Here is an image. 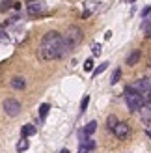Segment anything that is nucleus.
Returning <instances> with one entry per match:
<instances>
[{
	"label": "nucleus",
	"mask_w": 151,
	"mask_h": 153,
	"mask_svg": "<svg viewBox=\"0 0 151 153\" xmlns=\"http://www.w3.org/2000/svg\"><path fill=\"white\" fill-rule=\"evenodd\" d=\"M49 108H50V106H49L47 103H43V105L39 106V116H41V118H45V116L49 114Z\"/></svg>",
	"instance_id": "dca6fc26"
},
{
	"label": "nucleus",
	"mask_w": 151,
	"mask_h": 153,
	"mask_svg": "<svg viewBox=\"0 0 151 153\" xmlns=\"http://www.w3.org/2000/svg\"><path fill=\"white\" fill-rule=\"evenodd\" d=\"M149 11H151V6H146L144 10H142V17H146V15H149Z\"/></svg>",
	"instance_id": "5701e85b"
},
{
	"label": "nucleus",
	"mask_w": 151,
	"mask_h": 153,
	"mask_svg": "<svg viewBox=\"0 0 151 153\" xmlns=\"http://www.w3.org/2000/svg\"><path fill=\"white\" fill-rule=\"evenodd\" d=\"M129 131H131V129H129V125H127V123H123V121H119V123H118V127L114 129V134L118 136V138H127V134H129Z\"/></svg>",
	"instance_id": "423d86ee"
},
{
	"label": "nucleus",
	"mask_w": 151,
	"mask_h": 153,
	"mask_svg": "<svg viewBox=\"0 0 151 153\" xmlns=\"http://www.w3.org/2000/svg\"><path fill=\"white\" fill-rule=\"evenodd\" d=\"M140 51H132L129 56H127V65H136L138 64V60H140Z\"/></svg>",
	"instance_id": "1a4fd4ad"
},
{
	"label": "nucleus",
	"mask_w": 151,
	"mask_h": 153,
	"mask_svg": "<svg viewBox=\"0 0 151 153\" xmlns=\"http://www.w3.org/2000/svg\"><path fill=\"white\" fill-rule=\"evenodd\" d=\"M88 103H90V97H88V95H84V99H82V103H80V110H82V112L88 108Z\"/></svg>",
	"instance_id": "412c9836"
},
{
	"label": "nucleus",
	"mask_w": 151,
	"mask_h": 153,
	"mask_svg": "<svg viewBox=\"0 0 151 153\" xmlns=\"http://www.w3.org/2000/svg\"><path fill=\"white\" fill-rule=\"evenodd\" d=\"M125 101H127V106H129V110L136 112V110H142V106H144V95L136 94V91H132L129 86L125 88Z\"/></svg>",
	"instance_id": "7ed1b4c3"
},
{
	"label": "nucleus",
	"mask_w": 151,
	"mask_h": 153,
	"mask_svg": "<svg viewBox=\"0 0 151 153\" xmlns=\"http://www.w3.org/2000/svg\"><path fill=\"white\" fill-rule=\"evenodd\" d=\"M60 153H69V149H67V148H64V149L60 151Z\"/></svg>",
	"instance_id": "bb28decb"
},
{
	"label": "nucleus",
	"mask_w": 151,
	"mask_h": 153,
	"mask_svg": "<svg viewBox=\"0 0 151 153\" xmlns=\"http://www.w3.org/2000/svg\"><path fill=\"white\" fill-rule=\"evenodd\" d=\"M146 99H147V101H149V103H151V91H149V94H147V95H146Z\"/></svg>",
	"instance_id": "a878e982"
},
{
	"label": "nucleus",
	"mask_w": 151,
	"mask_h": 153,
	"mask_svg": "<svg viewBox=\"0 0 151 153\" xmlns=\"http://www.w3.org/2000/svg\"><path fill=\"white\" fill-rule=\"evenodd\" d=\"M24 149H28V140L22 138V140L17 144V151H24Z\"/></svg>",
	"instance_id": "6ab92c4d"
},
{
	"label": "nucleus",
	"mask_w": 151,
	"mask_h": 153,
	"mask_svg": "<svg viewBox=\"0 0 151 153\" xmlns=\"http://www.w3.org/2000/svg\"><path fill=\"white\" fill-rule=\"evenodd\" d=\"M118 123H119V121H118L116 116H108V118H107V127L110 129V131H114V129L118 127Z\"/></svg>",
	"instance_id": "f8f14e48"
},
{
	"label": "nucleus",
	"mask_w": 151,
	"mask_h": 153,
	"mask_svg": "<svg viewBox=\"0 0 151 153\" xmlns=\"http://www.w3.org/2000/svg\"><path fill=\"white\" fill-rule=\"evenodd\" d=\"M62 37H64V54H65L67 51H71L82 41V30L78 26H69Z\"/></svg>",
	"instance_id": "f03ea898"
},
{
	"label": "nucleus",
	"mask_w": 151,
	"mask_h": 153,
	"mask_svg": "<svg viewBox=\"0 0 151 153\" xmlns=\"http://www.w3.org/2000/svg\"><path fill=\"white\" fill-rule=\"evenodd\" d=\"M108 65H110L108 62H103V64H101L99 67H97V69H93V76H97V75H101V73H103L104 69H107V67H108Z\"/></svg>",
	"instance_id": "2eb2a0df"
},
{
	"label": "nucleus",
	"mask_w": 151,
	"mask_h": 153,
	"mask_svg": "<svg viewBox=\"0 0 151 153\" xmlns=\"http://www.w3.org/2000/svg\"><path fill=\"white\" fill-rule=\"evenodd\" d=\"M131 2H134V0H131Z\"/></svg>",
	"instance_id": "c85d7f7f"
},
{
	"label": "nucleus",
	"mask_w": 151,
	"mask_h": 153,
	"mask_svg": "<svg viewBox=\"0 0 151 153\" xmlns=\"http://www.w3.org/2000/svg\"><path fill=\"white\" fill-rule=\"evenodd\" d=\"M147 134H149V136H151V131H147Z\"/></svg>",
	"instance_id": "cd10ccee"
},
{
	"label": "nucleus",
	"mask_w": 151,
	"mask_h": 153,
	"mask_svg": "<svg viewBox=\"0 0 151 153\" xmlns=\"http://www.w3.org/2000/svg\"><path fill=\"white\" fill-rule=\"evenodd\" d=\"M4 112L7 114V116H11V118H15V116H19V112H21V103L19 101H15V99H4Z\"/></svg>",
	"instance_id": "20e7f679"
},
{
	"label": "nucleus",
	"mask_w": 151,
	"mask_h": 153,
	"mask_svg": "<svg viewBox=\"0 0 151 153\" xmlns=\"http://www.w3.org/2000/svg\"><path fill=\"white\" fill-rule=\"evenodd\" d=\"M39 56L43 60H52V58H62L64 54V37L58 32L50 30L43 36L41 45H39Z\"/></svg>",
	"instance_id": "f257e3e1"
},
{
	"label": "nucleus",
	"mask_w": 151,
	"mask_h": 153,
	"mask_svg": "<svg viewBox=\"0 0 151 153\" xmlns=\"http://www.w3.org/2000/svg\"><path fill=\"white\" fill-rule=\"evenodd\" d=\"M95 129H97V121H90V123L84 127V136L93 134V133H95Z\"/></svg>",
	"instance_id": "9b49d317"
},
{
	"label": "nucleus",
	"mask_w": 151,
	"mask_h": 153,
	"mask_svg": "<svg viewBox=\"0 0 151 153\" xmlns=\"http://www.w3.org/2000/svg\"><path fill=\"white\" fill-rule=\"evenodd\" d=\"M84 69L86 71H92L93 69V62H92V60H86V62H84Z\"/></svg>",
	"instance_id": "4be33fe9"
},
{
	"label": "nucleus",
	"mask_w": 151,
	"mask_h": 153,
	"mask_svg": "<svg viewBox=\"0 0 151 153\" xmlns=\"http://www.w3.org/2000/svg\"><path fill=\"white\" fill-rule=\"evenodd\" d=\"M110 37H112V32H110V30H108V32L104 34V39H110Z\"/></svg>",
	"instance_id": "b1692460"
},
{
	"label": "nucleus",
	"mask_w": 151,
	"mask_h": 153,
	"mask_svg": "<svg viewBox=\"0 0 151 153\" xmlns=\"http://www.w3.org/2000/svg\"><path fill=\"white\" fill-rule=\"evenodd\" d=\"M119 76H121V71H119V69H116L114 73H112V79H110V84H116V82L119 80Z\"/></svg>",
	"instance_id": "a211bd4d"
},
{
	"label": "nucleus",
	"mask_w": 151,
	"mask_h": 153,
	"mask_svg": "<svg viewBox=\"0 0 151 153\" xmlns=\"http://www.w3.org/2000/svg\"><path fill=\"white\" fill-rule=\"evenodd\" d=\"M140 114H142V120L144 121H151V106H142Z\"/></svg>",
	"instance_id": "ddd939ff"
},
{
	"label": "nucleus",
	"mask_w": 151,
	"mask_h": 153,
	"mask_svg": "<svg viewBox=\"0 0 151 153\" xmlns=\"http://www.w3.org/2000/svg\"><path fill=\"white\" fill-rule=\"evenodd\" d=\"M78 153H88V149H86V148H82V146H80V148H78Z\"/></svg>",
	"instance_id": "393cba45"
},
{
	"label": "nucleus",
	"mask_w": 151,
	"mask_h": 153,
	"mask_svg": "<svg viewBox=\"0 0 151 153\" xmlns=\"http://www.w3.org/2000/svg\"><path fill=\"white\" fill-rule=\"evenodd\" d=\"M142 30L146 32L147 37H151V19H146L144 22H142Z\"/></svg>",
	"instance_id": "4468645a"
},
{
	"label": "nucleus",
	"mask_w": 151,
	"mask_h": 153,
	"mask_svg": "<svg viewBox=\"0 0 151 153\" xmlns=\"http://www.w3.org/2000/svg\"><path fill=\"white\" fill-rule=\"evenodd\" d=\"M129 88L132 91H136V94H140V95H147L149 91H151V84H149L147 79H138L136 82H132Z\"/></svg>",
	"instance_id": "39448f33"
},
{
	"label": "nucleus",
	"mask_w": 151,
	"mask_h": 153,
	"mask_svg": "<svg viewBox=\"0 0 151 153\" xmlns=\"http://www.w3.org/2000/svg\"><path fill=\"white\" fill-rule=\"evenodd\" d=\"M10 84H11V88H15V90H24L26 80L22 79V76H13V79L10 80Z\"/></svg>",
	"instance_id": "6e6552de"
},
{
	"label": "nucleus",
	"mask_w": 151,
	"mask_h": 153,
	"mask_svg": "<svg viewBox=\"0 0 151 153\" xmlns=\"http://www.w3.org/2000/svg\"><path fill=\"white\" fill-rule=\"evenodd\" d=\"M41 11H43V4H41V2H30V4H28V13L32 15V17L39 15Z\"/></svg>",
	"instance_id": "0eeeda50"
},
{
	"label": "nucleus",
	"mask_w": 151,
	"mask_h": 153,
	"mask_svg": "<svg viewBox=\"0 0 151 153\" xmlns=\"http://www.w3.org/2000/svg\"><path fill=\"white\" fill-rule=\"evenodd\" d=\"M92 52H93L95 56H99V54H101V45H99V43H93V45H92Z\"/></svg>",
	"instance_id": "aec40b11"
},
{
	"label": "nucleus",
	"mask_w": 151,
	"mask_h": 153,
	"mask_svg": "<svg viewBox=\"0 0 151 153\" xmlns=\"http://www.w3.org/2000/svg\"><path fill=\"white\" fill-rule=\"evenodd\" d=\"M21 134L22 136H32V134H36V125H22Z\"/></svg>",
	"instance_id": "9d476101"
},
{
	"label": "nucleus",
	"mask_w": 151,
	"mask_h": 153,
	"mask_svg": "<svg viewBox=\"0 0 151 153\" xmlns=\"http://www.w3.org/2000/svg\"><path fill=\"white\" fill-rule=\"evenodd\" d=\"M11 4H13V0H4V2L0 4V11H7L11 7Z\"/></svg>",
	"instance_id": "f3484780"
}]
</instances>
